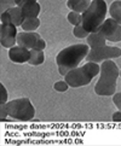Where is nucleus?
Here are the masks:
<instances>
[{"instance_id":"obj_3","label":"nucleus","mask_w":121,"mask_h":146,"mask_svg":"<svg viewBox=\"0 0 121 146\" xmlns=\"http://www.w3.org/2000/svg\"><path fill=\"white\" fill-rule=\"evenodd\" d=\"M0 118L6 121L11 117L16 121H30L35 116V108L29 100V98H17L6 104H1L0 108Z\"/></svg>"},{"instance_id":"obj_20","label":"nucleus","mask_w":121,"mask_h":146,"mask_svg":"<svg viewBox=\"0 0 121 146\" xmlns=\"http://www.w3.org/2000/svg\"><path fill=\"white\" fill-rule=\"evenodd\" d=\"M70 86L68 85V82L64 80V81H57L55 83V86L53 88L57 91V92H67L68 91V88H69Z\"/></svg>"},{"instance_id":"obj_19","label":"nucleus","mask_w":121,"mask_h":146,"mask_svg":"<svg viewBox=\"0 0 121 146\" xmlns=\"http://www.w3.org/2000/svg\"><path fill=\"white\" fill-rule=\"evenodd\" d=\"M73 34H74V36L78 39H86L87 36L90 35V32H87V30L82 27V24H80V25L74 27V29H73Z\"/></svg>"},{"instance_id":"obj_9","label":"nucleus","mask_w":121,"mask_h":146,"mask_svg":"<svg viewBox=\"0 0 121 146\" xmlns=\"http://www.w3.org/2000/svg\"><path fill=\"white\" fill-rule=\"evenodd\" d=\"M17 27L12 23H1L0 27V42L5 48H11L17 44Z\"/></svg>"},{"instance_id":"obj_18","label":"nucleus","mask_w":121,"mask_h":146,"mask_svg":"<svg viewBox=\"0 0 121 146\" xmlns=\"http://www.w3.org/2000/svg\"><path fill=\"white\" fill-rule=\"evenodd\" d=\"M67 19L70 24H73L74 27L76 25L82 24V13L76 12V11H70L69 13L67 15Z\"/></svg>"},{"instance_id":"obj_8","label":"nucleus","mask_w":121,"mask_h":146,"mask_svg":"<svg viewBox=\"0 0 121 146\" xmlns=\"http://www.w3.org/2000/svg\"><path fill=\"white\" fill-rule=\"evenodd\" d=\"M96 32L101 33L110 42H119L121 41V24L114 18H108L103 22Z\"/></svg>"},{"instance_id":"obj_25","label":"nucleus","mask_w":121,"mask_h":146,"mask_svg":"<svg viewBox=\"0 0 121 146\" xmlns=\"http://www.w3.org/2000/svg\"><path fill=\"white\" fill-rule=\"evenodd\" d=\"M31 1H38V0H16V6H23L24 4Z\"/></svg>"},{"instance_id":"obj_6","label":"nucleus","mask_w":121,"mask_h":146,"mask_svg":"<svg viewBox=\"0 0 121 146\" xmlns=\"http://www.w3.org/2000/svg\"><path fill=\"white\" fill-rule=\"evenodd\" d=\"M121 57V48L115 46H101V47L91 48L88 54L86 56V62H94V63H102L107 59H114Z\"/></svg>"},{"instance_id":"obj_23","label":"nucleus","mask_w":121,"mask_h":146,"mask_svg":"<svg viewBox=\"0 0 121 146\" xmlns=\"http://www.w3.org/2000/svg\"><path fill=\"white\" fill-rule=\"evenodd\" d=\"M113 102L115 104V106H116L119 110H121V92L115 93L113 96Z\"/></svg>"},{"instance_id":"obj_12","label":"nucleus","mask_w":121,"mask_h":146,"mask_svg":"<svg viewBox=\"0 0 121 146\" xmlns=\"http://www.w3.org/2000/svg\"><path fill=\"white\" fill-rule=\"evenodd\" d=\"M22 7V13L24 18H31V17H38L41 11V6L38 1H31L24 4Z\"/></svg>"},{"instance_id":"obj_17","label":"nucleus","mask_w":121,"mask_h":146,"mask_svg":"<svg viewBox=\"0 0 121 146\" xmlns=\"http://www.w3.org/2000/svg\"><path fill=\"white\" fill-rule=\"evenodd\" d=\"M109 15L121 24V0H115L109 7Z\"/></svg>"},{"instance_id":"obj_10","label":"nucleus","mask_w":121,"mask_h":146,"mask_svg":"<svg viewBox=\"0 0 121 146\" xmlns=\"http://www.w3.org/2000/svg\"><path fill=\"white\" fill-rule=\"evenodd\" d=\"M1 23H12L16 27H21L24 21V16L22 13V7L21 6H13L6 11L1 12L0 16Z\"/></svg>"},{"instance_id":"obj_11","label":"nucleus","mask_w":121,"mask_h":146,"mask_svg":"<svg viewBox=\"0 0 121 146\" xmlns=\"http://www.w3.org/2000/svg\"><path fill=\"white\" fill-rule=\"evenodd\" d=\"M9 58L13 63H18V64L28 63L30 58V50L23 47V46L15 45L13 47L9 48Z\"/></svg>"},{"instance_id":"obj_24","label":"nucleus","mask_w":121,"mask_h":146,"mask_svg":"<svg viewBox=\"0 0 121 146\" xmlns=\"http://www.w3.org/2000/svg\"><path fill=\"white\" fill-rule=\"evenodd\" d=\"M112 118H113V121H115V122H121V110H119L115 113H113Z\"/></svg>"},{"instance_id":"obj_4","label":"nucleus","mask_w":121,"mask_h":146,"mask_svg":"<svg viewBox=\"0 0 121 146\" xmlns=\"http://www.w3.org/2000/svg\"><path fill=\"white\" fill-rule=\"evenodd\" d=\"M101 72V65L94 62H87L82 66L72 69L64 76V80L73 88L87 86Z\"/></svg>"},{"instance_id":"obj_7","label":"nucleus","mask_w":121,"mask_h":146,"mask_svg":"<svg viewBox=\"0 0 121 146\" xmlns=\"http://www.w3.org/2000/svg\"><path fill=\"white\" fill-rule=\"evenodd\" d=\"M17 45L23 46L28 50H45L46 42L41 38L40 34L35 32H25L18 33L17 35Z\"/></svg>"},{"instance_id":"obj_13","label":"nucleus","mask_w":121,"mask_h":146,"mask_svg":"<svg viewBox=\"0 0 121 146\" xmlns=\"http://www.w3.org/2000/svg\"><path fill=\"white\" fill-rule=\"evenodd\" d=\"M92 0H67V6L70 11H76L84 13L91 5Z\"/></svg>"},{"instance_id":"obj_1","label":"nucleus","mask_w":121,"mask_h":146,"mask_svg":"<svg viewBox=\"0 0 121 146\" xmlns=\"http://www.w3.org/2000/svg\"><path fill=\"white\" fill-rule=\"evenodd\" d=\"M91 47L87 44H75L63 48L56 56V63L58 66V72L66 76L72 69L79 66L84 59H86Z\"/></svg>"},{"instance_id":"obj_15","label":"nucleus","mask_w":121,"mask_h":146,"mask_svg":"<svg viewBox=\"0 0 121 146\" xmlns=\"http://www.w3.org/2000/svg\"><path fill=\"white\" fill-rule=\"evenodd\" d=\"M45 62V53L44 50H30V58L28 64L30 65H41Z\"/></svg>"},{"instance_id":"obj_21","label":"nucleus","mask_w":121,"mask_h":146,"mask_svg":"<svg viewBox=\"0 0 121 146\" xmlns=\"http://www.w3.org/2000/svg\"><path fill=\"white\" fill-rule=\"evenodd\" d=\"M0 5H1V12H4L16 6V0H0Z\"/></svg>"},{"instance_id":"obj_14","label":"nucleus","mask_w":121,"mask_h":146,"mask_svg":"<svg viewBox=\"0 0 121 146\" xmlns=\"http://www.w3.org/2000/svg\"><path fill=\"white\" fill-rule=\"evenodd\" d=\"M87 45L90 46L91 48H96V47H101V46H104L107 45V39L104 36L98 33V32H93V33H90V35L87 36Z\"/></svg>"},{"instance_id":"obj_26","label":"nucleus","mask_w":121,"mask_h":146,"mask_svg":"<svg viewBox=\"0 0 121 146\" xmlns=\"http://www.w3.org/2000/svg\"><path fill=\"white\" fill-rule=\"evenodd\" d=\"M120 77H121V70H120Z\"/></svg>"},{"instance_id":"obj_16","label":"nucleus","mask_w":121,"mask_h":146,"mask_svg":"<svg viewBox=\"0 0 121 146\" xmlns=\"http://www.w3.org/2000/svg\"><path fill=\"white\" fill-rule=\"evenodd\" d=\"M22 29L25 32H35L40 27V19L38 17H31V18H24L22 23Z\"/></svg>"},{"instance_id":"obj_22","label":"nucleus","mask_w":121,"mask_h":146,"mask_svg":"<svg viewBox=\"0 0 121 146\" xmlns=\"http://www.w3.org/2000/svg\"><path fill=\"white\" fill-rule=\"evenodd\" d=\"M0 103L1 104H6L7 103V91L3 83L0 85Z\"/></svg>"},{"instance_id":"obj_5","label":"nucleus","mask_w":121,"mask_h":146,"mask_svg":"<svg viewBox=\"0 0 121 146\" xmlns=\"http://www.w3.org/2000/svg\"><path fill=\"white\" fill-rule=\"evenodd\" d=\"M108 6L104 0H92L88 9L82 13V27L87 32L93 33L106 21Z\"/></svg>"},{"instance_id":"obj_2","label":"nucleus","mask_w":121,"mask_h":146,"mask_svg":"<svg viewBox=\"0 0 121 146\" xmlns=\"http://www.w3.org/2000/svg\"><path fill=\"white\" fill-rule=\"evenodd\" d=\"M120 70L115 62L107 59L101 63L99 80L94 86V92L98 96L109 97L116 93V81L119 79Z\"/></svg>"}]
</instances>
